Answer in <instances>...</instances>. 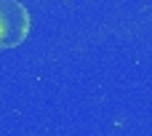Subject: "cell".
<instances>
[{"label": "cell", "mask_w": 152, "mask_h": 136, "mask_svg": "<svg viewBox=\"0 0 152 136\" xmlns=\"http://www.w3.org/2000/svg\"><path fill=\"white\" fill-rule=\"evenodd\" d=\"M29 11L19 0H0V51L16 48L29 37Z\"/></svg>", "instance_id": "1"}]
</instances>
